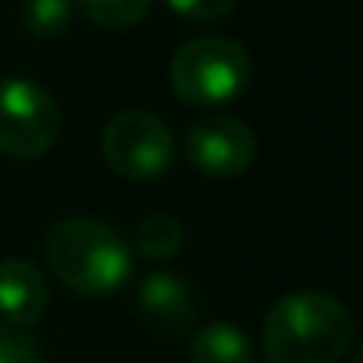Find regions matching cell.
Wrapping results in <instances>:
<instances>
[{"label": "cell", "instance_id": "ba28073f", "mask_svg": "<svg viewBox=\"0 0 363 363\" xmlns=\"http://www.w3.org/2000/svg\"><path fill=\"white\" fill-rule=\"evenodd\" d=\"M47 278L26 257L0 260V320L15 328H33L47 313Z\"/></svg>", "mask_w": 363, "mask_h": 363}, {"label": "cell", "instance_id": "9a60e30c", "mask_svg": "<svg viewBox=\"0 0 363 363\" xmlns=\"http://www.w3.org/2000/svg\"><path fill=\"white\" fill-rule=\"evenodd\" d=\"M352 363H359V356H356V359H352Z\"/></svg>", "mask_w": 363, "mask_h": 363}, {"label": "cell", "instance_id": "8992f818", "mask_svg": "<svg viewBox=\"0 0 363 363\" xmlns=\"http://www.w3.org/2000/svg\"><path fill=\"white\" fill-rule=\"evenodd\" d=\"M186 160L207 178H239L257 160V135L232 114H207L186 132Z\"/></svg>", "mask_w": 363, "mask_h": 363}, {"label": "cell", "instance_id": "9c48e42d", "mask_svg": "<svg viewBox=\"0 0 363 363\" xmlns=\"http://www.w3.org/2000/svg\"><path fill=\"white\" fill-rule=\"evenodd\" d=\"M189 363H253V342L239 324L218 320L193 335Z\"/></svg>", "mask_w": 363, "mask_h": 363}, {"label": "cell", "instance_id": "3957f363", "mask_svg": "<svg viewBox=\"0 0 363 363\" xmlns=\"http://www.w3.org/2000/svg\"><path fill=\"white\" fill-rule=\"evenodd\" d=\"M167 72H171V89L182 104L211 111L235 100L250 86L253 61L239 40L196 36L174 50Z\"/></svg>", "mask_w": 363, "mask_h": 363}, {"label": "cell", "instance_id": "52a82bcc", "mask_svg": "<svg viewBox=\"0 0 363 363\" xmlns=\"http://www.w3.org/2000/svg\"><path fill=\"white\" fill-rule=\"evenodd\" d=\"M139 310L157 335L178 338L196 320V292L174 271H153L139 285Z\"/></svg>", "mask_w": 363, "mask_h": 363}, {"label": "cell", "instance_id": "30bf717a", "mask_svg": "<svg viewBox=\"0 0 363 363\" xmlns=\"http://www.w3.org/2000/svg\"><path fill=\"white\" fill-rule=\"evenodd\" d=\"M182 246H186V228L171 214L143 218L135 235H132V253H139L146 260H171V257H178Z\"/></svg>", "mask_w": 363, "mask_h": 363}, {"label": "cell", "instance_id": "8fae6325", "mask_svg": "<svg viewBox=\"0 0 363 363\" xmlns=\"http://www.w3.org/2000/svg\"><path fill=\"white\" fill-rule=\"evenodd\" d=\"M72 4H75V8L86 15V22H93L96 29L121 33V29L139 26V22L150 15L153 0H72Z\"/></svg>", "mask_w": 363, "mask_h": 363}, {"label": "cell", "instance_id": "6da1fadb", "mask_svg": "<svg viewBox=\"0 0 363 363\" xmlns=\"http://www.w3.org/2000/svg\"><path fill=\"white\" fill-rule=\"evenodd\" d=\"M352 345V313L328 292H289L264 320L267 363H338Z\"/></svg>", "mask_w": 363, "mask_h": 363}, {"label": "cell", "instance_id": "4fadbf2b", "mask_svg": "<svg viewBox=\"0 0 363 363\" xmlns=\"http://www.w3.org/2000/svg\"><path fill=\"white\" fill-rule=\"evenodd\" d=\"M0 363H47V359H43V345L29 335V328L0 320Z\"/></svg>", "mask_w": 363, "mask_h": 363}, {"label": "cell", "instance_id": "5b68a950", "mask_svg": "<svg viewBox=\"0 0 363 363\" xmlns=\"http://www.w3.org/2000/svg\"><path fill=\"white\" fill-rule=\"evenodd\" d=\"M100 153L107 167L132 182H150L171 171L174 164V139L164 118L153 111H121L100 132Z\"/></svg>", "mask_w": 363, "mask_h": 363}, {"label": "cell", "instance_id": "7c38bea8", "mask_svg": "<svg viewBox=\"0 0 363 363\" xmlns=\"http://www.w3.org/2000/svg\"><path fill=\"white\" fill-rule=\"evenodd\" d=\"M72 18H75L72 0H26L22 4V26L36 40H54L68 33Z\"/></svg>", "mask_w": 363, "mask_h": 363}, {"label": "cell", "instance_id": "277c9868", "mask_svg": "<svg viewBox=\"0 0 363 363\" xmlns=\"http://www.w3.org/2000/svg\"><path fill=\"white\" fill-rule=\"evenodd\" d=\"M57 100L36 79H0V153L11 160H36L57 143Z\"/></svg>", "mask_w": 363, "mask_h": 363}, {"label": "cell", "instance_id": "7a4b0ae2", "mask_svg": "<svg viewBox=\"0 0 363 363\" xmlns=\"http://www.w3.org/2000/svg\"><path fill=\"white\" fill-rule=\"evenodd\" d=\"M43 257L54 278L86 299L111 296L132 278V246L96 218L57 221L43 239Z\"/></svg>", "mask_w": 363, "mask_h": 363}, {"label": "cell", "instance_id": "5bb4252c", "mask_svg": "<svg viewBox=\"0 0 363 363\" xmlns=\"http://www.w3.org/2000/svg\"><path fill=\"white\" fill-rule=\"evenodd\" d=\"M167 8L186 22H221L232 15L235 0H167Z\"/></svg>", "mask_w": 363, "mask_h": 363}]
</instances>
